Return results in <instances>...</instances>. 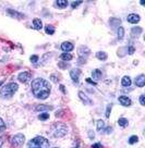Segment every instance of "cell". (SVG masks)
I'll list each match as a JSON object with an SVG mask.
<instances>
[{"instance_id": "1", "label": "cell", "mask_w": 145, "mask_h": 148, "mask_svg": "<svg viewBox=\"0 0 145 148\" xmlns=\"http://www.w3.org/2000/svg\"><path fill=\"white\" fill-rule=\"evenodd\" d=\"M31 87L33 95L38 99H46L50 94V85L44 79H35Z\"/></svg>"}, {"instance_id": "2", "label": "cell", "mask_w": 145, "mask_h": 148, "mask_svg": "<svg viewBox=\"0 0 145 148\" xmlns=\"http://www.w3.org/2000/svg\"><path fill=\"white\" fill-rule=\"evenodd\" d=\"M27 146L28 148H49V142L43 136H37L35 138L31 139L28 142Z\"/></svg>"}, {"instance_id": "3", "label": "cell", "mask_w": 145, "mask_h": 148, "mask_svg": "<svg viewBox=\"0 0 145 148\" xmlns=\"http://www.w3.org/2000/svg\"><path fill=\"white\" fill-rule=\"evenodd\" d=\"M18 88H19V85L16 83H9L7 84L5 86L1 88V90H0V95L2 96L3 98H10L12 97L14 95V92L18 90Z\"/></svg>"}, {"instance_id": "4", "label": "cell", "mask_w": 145, "mask_h": 148, "mask_svg": "<svg viewBox=\"0 0 145 148\" xmlns=\"http://www.w3.org/2000/svg\"><path fill=\"white\" fill-rule=\"evenodd\" d=\"M52 132H54L55 137H63L67 134V132H68V127L63 123H57V124L54 125Z\"/></svg>"}, {"instance_id": "5", "label": "cell", "mask_w": 145, "mask_h": 148, "mask_svg": "<svg viewBox=\"0 0 145 148\" xmlns=\"http://www.w3.org/2000/svg\"><path fill=\"white\" fill-rule=\"evenodd\" d=\"M24 140H25V136H24L23 134L14 135V136H12L11 139H10V142H11V144L13 145L14 147H21L24 144Z\"/></svg>"}, {"instance_id": "6", "label": "cell", "mask_w": 145, "mask_h": 148, "mask_svg": "<svg viewBox=\"0 0 145 148\" xmlns=\"http://www.w3.org/2000/svg\"><path fill=\"white\" fill-rule=\"evenodd\" d=\"M78 51H79L80 58H83V59H85V58L89 55V52H91L89 48V47H86V46H80L79 49H78Z\"/></svg>"}, {"instance_id": "7", "label": "cell", "mask_w": 145, "mask_h": 148, "mask_svg": "<svg viewBox=\"0 0 145 148\" xmlns=\"http://www.w3.org/2000/svg\"><path fill=\"white\" fill-rule=\"evenodd\" d=\"M126 21L129 22V23H132V24H136L140 22V15L139 14H134V13H131L128 15V18H126Z\"/></svg>"}, {"instance_id": "8", "label": "cell", "mask_w": 145, "mask_h": 148, "mask_svg": "<svg viewBox=\"0 0 145 148\" xmlns=\"http://www.w3.org/2000/svg\"><path fill=\"white\" fill-rule=\"evenodd\" d=\"M18 79L21 83H26L28 79H31V73L30 72H21L18 76Z\"/></svg>"}, {"instance_id": "9", "label": "cell", "mask_w": 145, "mask_h": 148, "mask_svg": "<svg viewBox=\"0 0 145 148\" xmlns=\"http://www.w3.org/2000/svg\"><path fill=\"white\" fill-rule=\"evenodd\" d=\"M80 74H81V71H80L79 69H73L70 71V76L74 83H78V82H79Z\"/></svg>"}, {"instance_id": "10", "label": "cell", "mask_w": 145, "mask_h": 148, "mask_svg": "<svg viewBox=\"0 0 145 148\" xmlns=\"http://www.w3.org/2000/svg\"><path fill=\"white\" fill-rule=\"evenodd\" d=\"M118 100H119V102L121 103L122 106H124V107H129V106H131V99L128 97V96H120V97L118 98Z\"/></svg>"}, {"instance_id": "11", "label": "cell", "mask_w": 145, "mask_h": 148, "mask_svg": "<svg viewBox=\"0 0 145 148\" xmlns=\"http://www.w3.org/2000/svg\"><path fill=\"white\" fill-rule=\"evenodd\" d=\"M145 84V75L144 74H141L135 79V85L137 87H143Z\"/></svg>"}, {"instance_id": "12", "label": "cell", "mask_w": 145, "mask_h": 148, "mask_svg": "<svg viewBox=\"0 0 145 148\" xmlns=\"http://www.w3.org/2000/svg\"><path fill=\"white\" fill-rule=\"evenodd\" d=\"M109 24L112 28H116V27H120V24H121V20L117 18H111L109 20Z\"/></svg>"}, {"instance_id": "13", "label": "cell", "mask_w": 145, "mask_h": 148, "mask_svg": "<svg viewBox=\"0 0 145 148\" xmlns=\"http://www.w3.org/2000/svg\"><path fill=\"white\" fill-rule=\"evenodd\" d=\"M7 13L9 14L11 18H24V14L20 13L18 11H13V10L9 9L7 11Z\"/></svg>"}, {"instance_id": "14", "label": "cell", "mask_w": 145, "mask_h": 148, "mask_svg": "<svg viewBox=\"0 0 145 148\" xmlns=\"http://www.w3.org/2000/svg\"><path fill=\"white\" fill-rule=\"evenodd\" d=\"M73 48H74V46L69 42H62V45H61V49L65 51V52H69V51L73 50Z\"/></svg>"}, {"instance_id": "15", "label": "cell", "mask_w": 145, "mask_h": 148, "mask_svg": "<svg viewBox=\"0 0 145 148\" xmlns=\"http://www.w3.org/2000/svg\"><path fill=\"white\" fill-rule=\"evenodd\" d=\"M79 96H80V98L84 101V103H86V105H92V103H93V101H92V100H91L83 92H79Z\"/></svg>"}, {"instance_id": "16", "label": "cell", "mask_w": 145, "mask_h": 148, "mask_svg": "<svg viewBox=\"0 0 145 148\" xmlns=\"http://www.w3.org/2000/svg\"><path fill=\"white\" fill-rule=\"evenodd\" d=\"M142 32H143V29L140 26H136V27H133L131 29V35L132 37H139L142 34Z\"/></svg>"}, {"instance_id": "17", "label": "cell", "mask_w": 145, "mask_h": 148, "mask_svg": "<svg viewBox=\"0 0 145 148\" xmlns=\"http://www.w3.org/2000/svg\"><path fill=\"white\" fill-rule=\"evenodd\" d=\"M33 27L35 28V29H37V31L42 29L43 23H42V21H41V18H34L33 20Z\"/></svg>"}, {"instance_id": "18", "label": "cell", "mask_w": 145, "mask_h": 148, "mask_svg": "<svg viewBox=\"0 0 145 148\" xmlns=\"http://www.w3.org/2000/svg\"><path fill=\"white\" fill-rule=\"evenodd\" d=\"M52 107L49 106V105H39V106L36 107V109L35 110L36 111H49L52 110Z\"/></svg>"}, {"instance_id": "19", "label": "cell", "mask_w": 145, "mask_h": 148, "mask_svg": "<svg viewBox=\"0 0 145 148\" xmlns=\"http://www.w3.org/2000/svg\"><path fill=\"white\" fill-rule=\"evenodd\" d=\"M121 85L124 87H129L131 85V79L129 76H123L121 79Z\"/></svg>"}, {"instance_id": "20", "label": "cell", "mask_w": 145, "mask_h": 148, "mask_svg": "<svg viewBox=\"0 0 145 148\" xmlns=\"http://www.w3.org/2000/svg\"><path fill=\"white\" fill-rule=\"evenodd\" d=\"M92 76H93L94 79H96V81H98V79H102V71L98 69L94 70L93 72H92Z\"/></svg>"}, {"instance_id": "21", "label": "cell", "mask_w": 145, "mask_h": 148, "mask_svg": "<svg viewBox=\"0 0 145 148\" xmlns=\"http://www.w3.org/2000/svg\"><path fill=\"white\" fill-rule=\"evenodd\" d=\"M96 58L102 61H105L107 59V53H106L105 51H98V52L96 53Z\"/></svg>"}, {"instance_id": "22", "label": "cell", "mask_w": 145, "mask_h": 148, "mask_svg": "<svg viewBox=\"0 0 145 148\" xmlns=\"http://www.w3.org/2000/svg\"><path fill=\"white\" fill-rule=\"evenodd\" d=\"M56 5L60 8V9H65L68 7V1L67 0H58L56 1Z\"/></svg>"}, {"instance_id": "23", "label": "cell", "mask_w": 145, "mask_h": 148, "mask_svg": "<svg viewBox=\"0 0 145 148\" xmlns=\"http://www.w3.org/2000/svg\"><path fill=\"white\" fill-rule=\"evenodd\" d=\"M73 57L70 55V53H68V52H65V53H62L60 56V59L61 60H65V61H70Z\"/></svg>"}, {"instance_id": "24", "label": "cell", "mask_w": 145, "mask_h": 148, "mask_svg": "<svg viewBox=\"0 0 145 148\" xmlns=\"http://www.w3.org/2000/svg\"><path fill=\"white\" fill-rule=\"evenodd\" d=\"M128 120L126 119H124V118H120L119 120H118V124L120 125L121 127H126V126H128Z\"/></svg>"}, {"instance_id": "25", "label": "cell", "mask_w": 145, "mask_h": 148, "mask_svg": "<svg viewBox=\"0 0 145 148\" xmlns=\"http://www.w3.org/2000/svg\"><path fill=\"white\" fill-rule=\"evenodd\" d=\"M104 130H105V122L103 120H98L97 121V131L102 132Z\"/></svg>"}, {"instance_id": "26", "label": "cell", "mask_w": 145, "mask_h": 148, "mask_svg": "<svg viewBox=\"0 0 145 148\" xmlns=\"http://www.w3.org/2000/svg\"><path fill=\"white\" fill-rule=\"evenodd\" d=\"M45 31H46L47 34H49V35H52L54 33H55V27L52 26V25H46V27H45Z\"/></svg>"}, {"instance_id": "27", "label": "cell", "mask_w": 145, "mask_h": 148, "mask_svg": "<svg viewBox=\"0 0 145 148\" xmlns=\"http://www.w3.org/2000/svg\"><path fill=\"white\" fill-rule=\"evenodd\" d=\"M123 37H124V28L120 26V27H118V38L122 39Z\"/></svg>"}, {"instance_id": "28", "label": "cell", "mask_w": 145, "mask_h": 148, "mask_svg": "<svg viewBox=\"0 0 145 148\" xmlns=\"http://www.w3.org/2000/svg\"><path fill=\"white\" fill-rule=\"evenodd\" d=\"M139 142V137L136 136V135H132L131 137L129 138V144H135V143H137Z\"/></svg>"}, {"instance_id": "29", "label": "cell", "mask_w": 145, "mask_h": 148, "mask_svg": "<svg viewBox=\"0 0 145 148\" xmlns=\"http://www.w3.org/2000/svg\"><path fill=\"white\" fill-rule=\"evenodd\" d=\"M38 119L39 120H42V121H45V120H47V119H49V113H41L39 116H38Z\"/></svg>"}, {"instance_id": "30", "label": "cell", "mask_w": 145, "mask_h": 148, "mask_svg": "<svg viewBox=\"0 0 145 148\" xmlns=\"http://www.w3.org/2000/svg\"><path fill=\"white\" fill-rule=\"evenodd\" d=\"M5 122H3V120L0 118V132H2V131H5Z\"/></svg>"}, {"instance_id": "31", "label": "cell", "mask_w": 145, "mask_h": 148, "mask_svg": "<svg viewBox=\"0 0 145 148\" xmlns=\"http://www.w3.org/2000/svg\"><path fill=\"white\" fill-rule=\"evenodd\" d=\"M30 59H31V61H32V62H33V63H36V62H37L38 61V56H31V58H30Z\"/></svg>"}, {"instance_id": "32", "label": "cell", "mask_w": 145, "mask_h": 148, "mask_svg": "<svg viewBox=\"0 0 145 148\" xmlns=\"http://www.w3.org/2000/svg\"><path fill=\"white\" fill-rule=\"evenodd\" d=\"M110 111H111V105H109L107 107V110H106V118H109L110 116Z\"/></svg>"}, {"instance_id": "33", "label": "cell", "mask_w": 145, "mask_h": 148, "mask_svg": "<svg viewBox=\"0 0 145 148\" xmlns=\"http://www.w3.org/2000/svg\"><path fill=\"white\" fill-rule=\"evenodd\" d=\"M81 3H82V1H76V2L74 1V2H72V3H71V7L74 9V8H76V7H78V5H80Z\"/></svg>"}, {"instance_id": "34", "label": "cell", "mask_w": 145, "mask_h": 148, "mask_svg": "<svg viewBox=\"0 0 145 148\" xmlns=\"http://www.w3.org/2000/svg\"><path fill=\"white\" fill-rule=\"evenodd\" d=\"M134 51H135L134 47L130 46L129 48H128V52H129V55H133V53H134Z\"/></svg>"}, {"instance_id": "35", "label": "cell", "mask_w": 145, "mask_h": 148, "mask_svg": "<svg viewBox=\"0 0 145 148\" xmlns=\"http://www.w3.org/2000/svg\"><path fill=\"white\" fill-rule=\"evenodd\" d=\"M140 102L142 106H145V98H144V95H141L140 96Z\"/></svg>"}, {"instance_id": "36", "label": "cell", "mask_w": 145, "mask_h": 148, "mask_svg": "<svg viewBox=\"0 0 145 148\" xmlns=\"http://www.w3.org/2000/svg\"><path fill=\"white\" fill-rule=\"evenodd\" d=\"M92 148H103V145H102V144H99V143H96L92 146Z\"/></svg>"}, {"instance_id": "37", "label": "cell", "mask_w": 145, "mask_h": 148, "mask_svg": "<svg viewBox=\"0 0 145 148\" xmlns=\"http://www.w3.org/2000/svg\"><path fill=\"white\" fill-rule=\"evenodd\" d=\"M50 79H52V81L54 82V83H57V82H58V79H57V77H56V75H55V74H52V76H50Z\"/></svg>"}, {"instance_id": "38", "label": "cell", "mask_w": 145, "mask_h": 148, "mask_svg": "<svg viewBox=\"0 0 145 148\" xmlns=\"http://www.w3.org/2000/svg\"><path fill=\"white\" fill-rule=\"evenodd\" d=\"M112 132V127H107L106 129V134H109V133H111Z\"/></svg>"}, {"instance_id": "39", "label": "cell", "mask_w": 145, "mask_h": 148, "mask_svg": "<svg viewBox=\"0 0 145 148\" xmlns=\"http://www.w3.org/2000/svg\"><path fill=\"white\" fill-rule=\"evenodd\" d=\"M59 87H60V90H61V92H63V94H66V89H65V86H63V85H60Z\"/></svg>"}, {"instance_id": "40", "label": "cell", "mask_w": 145, "mask_h": 148, "mask_svg": "<svg viewBox=\"0 0 145 148\" xmlns=\"http://www.w3.org/2000/svg\"><path fill=\"white\" fill-rule=\"evenodd\" d=\"M86 82L89 84H93V85H96V83H95L94 81H92V79H86Z\"/></svg>"}, {"instance_id": "41", "label": "cell", "mask_w": 145, "mask_h": 148, "mask_svg": "<svg viewBox=\"0 0 145 148\" xmlns=\"http://www.w3.org/2000/svg\"><path fill=\"white\" fill-rule=\"evenodd\" d=\"M89 138H94V137H95V135H94V133H92L91 131L89 132Z\"/></svg>"}, {"instance_id": "42", "label": "cell", "mask_w": 145, "mask_h": 148, "mask_svg": "<svg viewBox=\"0 0 145 148\" xmlns=\"http://www.w3.org/2000/svg\"><path fill=\"white\" fill-rule=\"evenodd\" d=\"M2 145H3V137H0V148H2Z\"/></svg>"}, {"instance_id": "43", "label": "cell", "mask_w": 145, "mask_h": 148, "mask_svg": "<svg viewBox=\"0 0 145 148\" xmlns=\"http://www.w3.org/2000/svg\"><path fill=\"white\" fill-rule=\"evenodd\" d=\"M2 84H3V81H0V86H1Z\"/></svg>"}, {"instance_id": "44", "label": "cell", "mask_w": 145, "mask_h": 148, "mask_svg": "<svg viewBox=\"0 0 145 148\" xmlns=\"http://www.w3.org/2000/svg\"><path fill=\"white\" fill-rule=\"evenodd\" d=\"M56 148H57V147H56Z\"/></svg>"}]
</instances>
